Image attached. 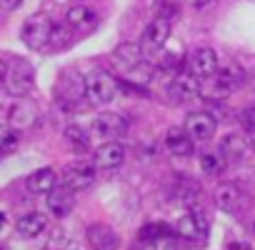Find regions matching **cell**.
<instances>
[{
    "mask_svg": "<svg viewBox=\"0 0 255 250\" xmlns=\"http://www.w3.org/2000/svg\"><path fill=\"white\" fill-rule=\"evenodd\" d=\"M5 75H8V63H5V60H0V85L5 83Z\"/></svg>",
    "mask_w": 255,
    "mask_h": 250,
    "instance_id": "e575fe53",
    "label": "cell"
},
{
    "mask_svg": "<svg viewBox=\"0 0 255 250\" xmlns=\"http://www.w3.org/2000/svg\"><path fill=\"white\" fill-rule=\"evenodd\" d=\"M228 250H250V248H248L245 243H233V245H230Z\"/></svg>",
    "mask_w": 255,
    "mask_h": 250,
    "instance_id": "d590c367",
    "label": "cell"
},
{
    "mask_svg": "<svg viewBox=\"0 0 255 250\" xmlns=\"http://www.w3.org/2000/svg\"><path fill=\"white\" fill-rule=\"evenodd\" d=\"M220 153L230 165H243L255 155V140L250 133H228L220 140Z\"/></svg>",
    "mask_w": 255,
    "mask_h": 250,
    "instance_id": "5b68a950",
    "label": "cell"
},
{
    "mask_svg": "<svg viewBox=\"0 0 255 250\" xmlns=\"http://www.w3.org/2000/svg\"><path fill=\"white\" fill-rule=\"evenodd\" d=\"M168 38H170V20H165V18H153V20L148 23L143 38H140V48H143V53L153 60V58L165 48Z\"/></svg>",
    "mask_w": 255,
    "mask_h": 250,
    "instance_id": "ba28073f",
    "label": "cell"
},
{
    "mask_svg": "<svg viewBox=\"0 0 255 250\" xmlns=\"http://www.w3.org/2000/svg\"><path fill=\"white\" fill-rule=\"evenodd\" d=\"M15 145H18V133L10 130L8 125H0V155L15 150Z\"/></svg>",
    "mask_w": 255,
    "mask_h": 250,
    "instance_id": "83f0119b",
    "label": "cell"
},
{
    "mask_svg": "<svg viewBox=\"0 0 255 250\" xmlns=\"http://www.w3.org/2000/svg\"><path fill=\"white\" fill-rule=\"evenodd\" d=\"M165 235H175V230H170L165 225H145L140 230V240H155V238H165Z\"/></svg>",
    "mask_w": 255,
    "mask_h": 250,
    "instance_id": "1f68e13d",
    "label": "cell"
},
{
    "mask_svg": "<svg viewBox=\"0 0 255 250\" xmlns=\"http://www.w3.org/2000/svg\"><path fill=\"white\" fill-rule=\"evenodd\" d=\"M140 250H178V243H175V235H165L155 240H143Z\"/></svg>",
    "mask_w": 255,
    "mask_h": 250,
    "instance_id": "f1b7e54d",
    "label": "cell"
},
{
    "mask_svg": "<svg viewBox=\"0 0 255 250\" xmlns=\"http://www.w3.org/2000/svg\"><path fill=\"white\" fill-rule=\"evenodd\" d=\"M0 228H3V213H0Z\"/></svg>",
    "mask_w": 255,
    "mask_h": 250,
    "instance_id": "8d00e7d4",
    "label": "cell"
},
{
    "mask_svg": "<svg viewBox=\"0 0 255 250\" xmlns=\"http://www.w3.org/2000/svg\"><path fill=\"white\" fill-rule=\"evenodd\" d=\"M70 248H73V240L68 238L65 230H55L53 238H50L48 245H45V250H70Z\"/></svg>",
    "mask_w": 255,
    "mask_h": 250,
    "instance_id": "f546056e",
    "label": "cell"
},
{
    "mask_svg": "<svg viewBox=\"0 0 255 250\" xmlns=\"http://www.w3.org/2000/svg\"><path fill=\"white\" fill-rule=\"evenodd\" d=\"M23 5V0H0V10H15V8H20Z\"/></svg>",
    "mask_w": 255,
    "mask_h": 250,
    "instance_id": "836d02e7",
    "label": "cell"
},
{
    "mask_svg": "<svg viewBox=\"0 0 255 250\" xmlns=\"http://www.w3.org/2000/svg\"><path fill=\"white\" fill-rule=\"evenodd\" d=\"M213 200H215V205H218L223 213H235V210L243 205V190H240L238 185H233V183H223V185L215 188Z\"/></svg>",
    "mask_w": 255,
    "mask_h": 250,
    "instance_id": "ac0fdd59",
    "label": "cell"
},
{
    "mask_svg": "<svg viewBox=\"0 0 255 250\" xmlns=\"http://www.w3.org/2000/svg\"><path fill=\"white\" fill-rule=\"evenodd\" d=\"M115 95H118V83L110 73L98 68L85 78V98L90 105H108L115 100Z\"/></svg>",
    "mask_w": 255,
    "mask_h": 250,
    "instance_id": "3957f363",
    "label": "cell"
},
{
    "mask_svg": "<svg viewBox=\"0 0 255 250\" xmlns=\"http://www.w3.org/2000/svg\"><path fill=\"white\" fill-rule=\"evenodd\" d=\"M63 138H65V143H68V148H70L73 153H85V150L90 148L88 133L80 128V125H68L65 133H63Z\"/></svg>",
    "mask_w": 255,
    "mask_h": 250,
    "instance_id": "d4e9b609",
    "label": "cell"
},
{
    "mask_svg": "<svg viewBox=\"0 0 255 250\" xmlns=\"http://www.w3.org/2000/svg\"><path fill=\"white\" fill-rule=\"evenodd\" d=\"M73 195H75V193L60 183V185L53 188V190L48 193V198H45L48 210H50L55 218H68V215L73 213V208H75V198H73Z\"/></svg>",
    "mask_w": 255,
    "mask_h": 250,
    "instance_id": "9a60e30c",
    "label": "cell"
},
{
    "mask_svg": "<svg viewBox=\"0 0 255 250\" xmlns=\"http://www.w3.org/2000/svg\"><path fill=\"white\" fill-rule=\"evenodd\" d=\"M188 68H190V73H193L198 80H213L215 73L220 70L218 53H215L213 48H195V50L188 55Z\"/></svg>",
    "mask_w": 255,
    "mask_h": 250,
    "instance_id": "9c48e42d",
    "label": "cell"
},
{
    "mask_svg": "<svg viewBox=\"0 0 255 250\" xmlns=\"http://www.w3.org/2000/svg\"><path fill=\"white\" fill-rule=\"evenodd\" d=\"M90 130H93L95 138L115 140V138H123L128 133V120L123 115H118V113H100L98 118H93Z\"/></svg>",
    "mask_w": 255,
    "mask_h": 250,
    "instance_id": "30bf717a",
    "label": "cell"
},
{
    "mask_svg": "<svg viewBox=\"0 0 255 250\" xmlns=\"http://www.w3.org/2000/svg\"><path fill=\"white\" fill-rule=\"evenodd\" d=\"M113 65L118 68V73L125 80H133L145 85L153 78V65L150 58L143 53V48L138 43H123L113 50Z\"/></svg>",
    "mask_w": 255,
    "mask_h": 250,
    "instance_id": "6da1fadb",
    "label": "cell"
},
{
    "mask_svg": "<svg viewBox=\"0 0 255 250\" xmlns=\"http://www.w3.org/2000/svg\"><path fill=\"white\" fill-rule=\"evenodd\" d=\"M55 170L53 168H40V170H35V173H30L28 175V180H25V185H28V190L30 193H35V195H48L53 188H55Z\"/></svg>",
    "mask_w": 255,
    "mask_h": 250,
    "instance_id": "7402d4cb",
    "label": "cell"
},
{
    "mask_svg": "<svg viewBox=\"0 0 255 250\" xmlns=\"http://www.w3.org/2000/svg\"><path fill=\"white\" fill-rule=\"evenodd\" d=\"M168 93L175 103H190L200 95V80L193 73H178L170 78Z\"/></svg>",
    "mask_w": 255,
    "mask_h": 250,
    "instance_id": "7c38bea8",
    "label": "cell"
},
{
    "mask_svg": "<svg viewBox=\"0 0 255 250\" xmlns=\"http://www.w3.org/2000/svg\"><path fill=\"white\" fill-rule=\"evenodd\" d=\"M215 90L220 93V95H228V93H233V90H238L243 83H245V73L235 65V63H230V65H220V70L215 73Z\"/></svg>",
    "mask_w": 255,
    "mask_h": 250,
    "instance_id": "e0dca14e",
    "label": "cell"
},
{
    "mask_svg": "<svg viewBox=\"0 0 255 250\" xmlns=\"http://www.w3.org/2000/svg\"><path fill=\"white\" fill-rule=\"evenodd\" d=\"M208 233H210V218H208V213L200 210L198 205L190 208V210L178 220V225H175V235H180V238L188 240V243H198V245L205 243Z\"/></svg>",
    "mask_w": 255,
    "mask_h": 250,
    "instance_id": "277c9868",
    "label": "cell"
},
{
    "mask_svg": "<svg viewBox=\"0 0 255 250\" xmlns=\"http://www.w3.org/2000/svg\"><path fill=\"white\" fill-rule=\"evenodd\" d=\"M95 175H98L95 163L75 160V163L65 165V170H63V175H60V183H63L65 188H70L73 193H80V190H88V188L95 183Z\"/></svg>",
    "mask_w": 255,
    "mask_h": 250,
    "instance_id": "52a82bcc",
    "label": "cell"
},
{
    "mask_svg": "<svg viewBox=\"0 0 255 250\" xmlns=\"http://www.w3.org/2000/svg\"><path fill=\"white\" fill-rule=\"evenodd\" d=\"M225 165H228V160L223 158L220 150H218V153H203V155H200V170H203L205 175H210V178L223 175Z\"/></svg>",
    "mask_w": 255,
    "mask_h": 250,
    "instance_id": "484cf974",
    "label": "cell"
},
{
    "mask_svg": "<svg viewBox=\"0 0 255 250\" xmlns=\"http://www.w3.org/2000/svg\"><path fill=\"white\" fill-rule=\"evenodd\" d=\"M85 238H88V243H90L93 250H118L120 248V235L110 225H103V223L90 225L88 233H85Z\"/></svg>",
    "mask_w": 255,
    "mask_h": 250,
    "instance_id": "2e32d148",
    "label": "cell"
},
{
    "mask_svg": "<svg viewBox=\"0 0 255 250\" xmlns=\"http://www.w3.org/2000/svg\"><path fill=\"white\" fill-rule=\"evenodd\" d=\"M53 30H55V23H53L48 15L38 13V15H30V18L23 23L20 38H23V43H25L30 50H45V48L50 45Z\"/></svg>",
    "mask_w": 255,
    "mask_h": 250,
    "instance_id": "7a4b0ae2",
    "label": "cell"
},
{
    "mask_svg": "<svg viewBox=\"0 0 255 250\" xmlns=\"http://www.w3.org/2000/svg\"><path fill=\"white\" fill-rule=\"evenodd\" d=\"M200 185L198 183H193V180H188V178H183V180H178L175 183V190H173V198H175V203L178 205H185V208H195L198 203H200Z\"/></svg>",
    "mask_w": 255,
    "mask_h": 250,
    "instance_id": "603a6c76",
    "label": "cell"
},
{
    "mask_svg": "<svg viewBox=\"0 0 255 250\" xmlns=\"http://www.w3.org/2000/svg\"><path fill=\"white\" fill-rule=\"evenodd\" d=\"M165 148L170 155L175 158H188L193 155V148H195V140L185 133V130H178V128H170L168 135H165Z\"/></svg>",
    "mask_w": 255,
    "mask_h": 250,
    "instance_id": "d6986e66",
    "label": "cell"
},
{
    "mask_svg": "<svg viewBox=\"0 0 255 250\" xmlns=\"http://www.w3.org/2000/svg\"><path fill=\"white\" fill-rule=\"evenodd\" d=\"M18 235L23 238H38L45 228H48V218L43 213H25L23 218H18Z\"/></svg>",
    "mask_w": 255,
    "mask_h": 250,
    "instance_id": "cb8c5ba5",
    "label": "cell"
},
{
    "mask_svg": "<svg viewBox=\"0 0 255 250\" xmlns=\"http://www.w3.org/2000/svg\"><path fill=\"white\" fill-rule=\"evenodd\" d=\"M5 85H8V93L15 95V98H23L33 90L35 85V70L28 60H20L15 58L10 65H8V75H5Z\"/></svg>",
    "mask_w": 255,
    "mask_h": 250,
    "instance_id": "8992f818",
    "label": "cell"
},
{
    "mask_svg": "<svg viewBox=\"0 0 255 250\" xmlns=\"http://www.w3.org/2000/svg\"><path fill=\"white\" fill-rule=\"evenodd\" d=\"M153 10H155V18L173 20L180 13V3L178 0H153Z\"/></svg>",
    "mask_w": 255,
    "mask_h": 250,
    "instance_id": "4316f807",
    "label": "cell"
},
{
    "mask_svg": "<svg viewBox=\"0 0 255 250\" xmlns=\"http://www.w3.org/2000/svg\"><path fill=\"white\" fill-rule=\"evenodd\" d=\"M238 120H240V128H243L245 133L255 135V105L243 108V110H240V115H238Z\"/></svg>",
    "mask_w": 255,
    "mask_h": 250,
    "instance_id": "4dcf8cb0",
    "label": "cell"
},
{
    "mask_svg": "<svg viewBox=\"0 0 255 250\" xmlns=\"http://www.w3.org/2000/svg\"><path fill=\"white\" fill-rule=\"evenodd\" d=\"M125 155H128V150H125L123 143L108 140V143H103V145L95 150L93 163H95L98 170H115V168H120V165L125 163Z\"/></svg>",
    "mask_w": 255,
    "mask_h": 250,
    "instance_id": "4fadbf2b",
    "label": "cell"
},
{
    "mask_svg": "<svg viewBox=\"0 0 255 250\" xmlns=\"http://www.w3.org/2000/svg\"><path fill=\"white\" fill-rule=\"evenodd\" d=\"M65 25H68L75 35H88V33H93V30L98 28V13L90 10L88 5L78 3V5H73V8L65 13Z\"/></svg>",
    "mask_w": 255,
    "mask_h": 250,
    "instance_id": "8fae6325",
    "label": "cell"
},
{
    "mask_svg": "<svg viewBox=\"0 0 255 250\" xmlns=\"http://www.w3.org/2000/svg\"><path fill=\"white\" fill-rule=\"evenodd\" d=\"M58 93V100L65 103V105H75L80 100V93H85V80H80V75H63L60 78V85L55 88Z\"/></svg>",
    "mask_w": 255,
    "mask_h": 250,
    "instance_id": "44dd1931",
    "label": "cell"
},
{
    "mask_svg": "<svg viewBox=\"0 0 255 250\" xmlns=\"http://www.w3.org/2000/svg\"><path fill=\"white\" fill-rule=\"evenodd\" d=\"M8 120H10L13 128H30V125H35V120H38V110H35L33 103H28V100H18V103L10 105V110H8Z\"/></svg>",
    "mask_w": 255,
    "mask_h": 250,
    "instance_id": "ffe728a7",
    "label": "cell"
},
{
    "mask_svg": "<svg viewBox=\"0 0 255 250\" xmlns=\"http://www.w3.org/2000/svg\"><path fill=\"white\" fill-rule=\"evenodd\" d=\"M188 5H190L193 10H198V13H205V10H210L213 5H218V0H188Z\"/></svg>",
    "mask_w": 255,
    "mask_h": 250,
    "instance_id": "d6a6232c",
    "label": "cell"
},
{
    "mask_svg": "<svg viewBox=\"0 0 255 250\" xmlns=\"http://www.w3.org/2000/svg\"><path fill=\"white\" fill-rule=\"evenodd\" d=\"M185 133L195 140V143H205L215 135V120L208 113H190L185 118Z\"/></svg>",
    "mask_w": 255,
    "mask_h": 250,
    "instance_id": "5bb4252c",
    "label": "cell"
},
{
    "mask_svg": "<svg viewBox=\"0 0 255 250\" xmlns=\"http://www.w3.org/2000/svg\"><path fill=\"white\" fill-rule=\"evenodd\" d=\"M253 230H255V225H253Z\"/></svg>",
    "mask_w": 255,
    "mask_h": 250,
    "instance_id": "74e56055",
    "label": "cell"
}]
</instances>
